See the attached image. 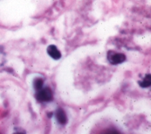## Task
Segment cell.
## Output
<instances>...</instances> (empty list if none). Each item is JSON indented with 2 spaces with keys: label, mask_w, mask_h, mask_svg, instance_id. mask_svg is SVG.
I'll list each match as a JSON object with an SVG mask.
<instances>
[{
  "label": "cell",
  "mask_w": 151,
  "mask_h": 134,
  "mask_svg": "<svg viewBox=\"0 0 151 134\" xmlns=\"http://www.w3.org/2000/svg\"><path fill=\"white\" fill-rule=\"evenodd\" d=\"M107 60L113 65H116L124 62L126 60V55L120 53H116L113 51H109L107 54Z\"/></svg>",
  "instance_id": "1"
},
{
  "label": "cell",
  "mask_w": 151,
  "mask_h": 134,
  "mask_svg": "<svg viewBox=\"0 0 151 134\" xmlns=\"http://www.w3.org/2000/svg\"><path fill=\"white\" fill-rule=\"evenodd\" d=\"M52 92L49 87H45L38 90L35 98L40 102H49L52 99Z\"/></svg>",
  "instance_id": "2"
},
{
  "label": "cell",
  "mask_w": 151,
  "mask_h": 134,
  "mask_svg": "<svg viewBox=\"0 0 151 134\" xmlns=\"http://www.w3.org/2000/svg\"><path fill=\"white\" fill-rule=\"evenodd\" d=\"M47 51L48 55L54 60H58L61 57L60 51L54 45H50L47 48Z\"/></svg>",
  "instance_id": "3"
},
{
  "label": "cell",
  "mask_w": 151,
  "mask_h": 134,
  "mask_svg": "<svg viewBox=\"0 0 151 134\" xmlns=\"http://www.w3.org/2000/svg\"><path fill=\"white\" fill-rule=\"evenodd\" d=\"M55 116L58 122L61 125H65L67 123V116L63 109L58 108L56 110Z\"/></svg>",
  "instance_id": "4"
},
{
  "label": "cell",
  "mask_w": 151,
  "mask_h": 134,
  "mask_svg": "<svg viewBox=\"0 0 151 134\" xmlns=\"http://www.w3.org/2000/svg\"><path fill=\"white\" fill-rule=\"evenodd\" d=\"M139 84L140 87L146 88L148 87L151 85V76L150 74H147L145 76L143 81H139Z\"/></svg>",
  "instance_id": "5"
},
{
  "label": "cell",
  "mask_w": 151,
  "mask_h": 134,
  "mask_svg": "<svg viewBox=\"0 0 151 134\" xmlns=\"http://www.w3.org/2000/svg\"><path fill=\"white\" fill-rule=\"evenodd\" d=\"M43 83H44V81L41 79L38 78V79H35L34 81V89L37 91L40 90L41 89H42V87L43 86Z\"/></svg>",
  "instance_id": "6"
}]
</instances>
